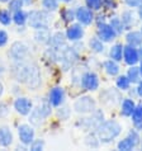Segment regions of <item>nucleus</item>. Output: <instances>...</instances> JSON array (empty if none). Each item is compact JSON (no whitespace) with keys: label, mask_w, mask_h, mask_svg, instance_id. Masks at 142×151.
Masks as SVG:
<instances>
[{"label":"nucleus","mask_w":142,"mask_h":151,"mask_svg":"<svg viewBox=\"0 0 142 151\" xmlns=\"http://www.w3.org/2000/svg\"><path fill=\"white\" fill-rule=\"evenodd\" d=\"M103 69H104V71H105V74L108 75V76H112V78L119 75V73H120L119 62L112 60V58H108V60H105L103 62Z\"/></svg>","instance_id":"nucleus-21"},{"label":"nucleus","mask_w":142,"mask_h":151,"mask_svg":"<svg viewBox=\"0 0 142 151\" xmlns=\"http://www.w3.org/2000/svg\"><path fill=\"white\" fill-rule=\"evenodd\" d=\"M23 1L22 0H9L8 1V9H9L11 13H14L16 10H20L23 8Z\"/></svg>","instance_id":"nucleus-36"},{"label":"nucleus","mask_w":142,"mask_h":151,"mask_svg":"<svg viewBox=\"0 0 142 151\" xmlns=\"http://www.w3.org/2000/svg\"><path fill=\"white\" fill-rule=\"evenodd\" d=\"M16 62H18V64H15L14 69H13L14 78H15L19 83H26L29 65H28V64H24L23 61H16Z\"/></svg>","instance_id":"nucleus-18"},{"label":"nucleus","mask_w":142,"mask_h":151,"mask_svg":"<svg viewBox=\"0 0 142 151\" xmlns=\"http://www.w3.org/2000/svg\"><path fill=\"white\" fill-rule=\"evenodd\" d=\"M104 121V114L102 111H98L95 109L93 113H90V117L87 118H84V124L86 128H91V129H97L100 123Z\"/></svg>","instance_id":"nucleus-17"},{"label":"nucleus","mask_w":142,"mask_h":151,"mask_svg":"<svg viewBox=\"0 0 142 151\" xmlns=\"http://www.w3.org/2000/svg\"><path fill=\"white\" fill-rule=\"evenodd\" d=\"M51 33H49L48 28H41V29H36V35H34V40L38 43H48L51 40Z\"/></svg>","instance_id":"nucleus-27"},{"label":"nucleus","mask_w":142,"mask_h":151,"mask_svg":"<svg viewBox=\"0 0 142 151\" xmlns=\"http://www.w3.org/2000/svg\"><path fill=\"white\" fill-rule=\"evenodd\" d=\"M123 1L128 8H132V9H137L142 4V0H123Z\"/></svg>","instance_id":"nucleus-40"},{"label":"nucleus","mask_w":142,"mask_h":151,"mask_svg":"<svg viewBox=\"0 0 142 151\" xmlns=\"http://www.w3.org/2000/svg\"><path fill=\"white\" fill-rule=\"evenodd\" d=\"M9 0H0V3H8Z\"/></svg>","instance_id":"nucleus-48"},{"label":"nucleus","mask_w":142,"mask_h":151,"mask_svg":"<svg viewBox=\"0 0 142 151\" xmlns=\"http://www.w3.org/2000/svg\"><path fill=\"white\" fill-rule=\"evenodd\" d=\"M99 76L97 73L94 71H85L84 74L81 75L80 79V85L84 90L86 91H95L99 89Z\"/></svg>","instance_id":"nucleus-8"},{"label":"nucleus","mask_w":142,"mask_h":151,"mask_svg":"<svg viewBox=\"0 0 142 151\" xmlns=\"http://www.w3.org/2000/svg\"><path fill=\"white\" fill-rule=\"evenodd\" d=\"M29 53V50H28V46L24 43V42H14L10 47V51H9V56L13 58L14 61H23L24 58L28 56Z\"/></svg>","instance_id":"nucleus-11"},{"label":"nucleus","mask_w":142,"mask_h":151,"mask_svg":"<svg viewBox=\"0 0 142 151\" xmlns=\"http://www.w3.org/2000/svg\"><path fill=\"white\" fill-rule=\"evenodd\" d=\"M137 15H138L140 20H142V4H141L138 8H137Z\"/></svg>","instance_id":"nucleus-42"},{"label":"nucleus","mask_w":142,"mask_h":151,"mask_svg":"<svg viewBox=\"0 0 142 151\" xmlns=\"http://www.w3.org/2000/svg\"><path fill=\"white\" fill-rule=\"evenodd\" d=\"M112 26V28L114 29V31L118 33V36L119 35H122V33H124V27H123V23H122V20H120V17L118 15H113V17H110L109 18V22H108Z\"/></svg>","instance_id":"nucleus-30"},{"label":"nucleus","mask_w":142,"mask_h":151,"mask_svg":"<svg viewBox=\"0 0 142 151\" xmlns=\"http://www.w3.org/2000/svg\"><path fill=\"white\" fill-rule=\"evenodd\" d=\"M85 5L93 12H99L103 8V0H85Z\"/></svg>","instance_id":"nucleus-35"},{"label":"nucleus","mask_w":142,"mask_h":151,"mask_svg":"<svg viewBox=\"0 0 142 151\" xmlns=\"http://www.w3.org/2000/svg\"><path fill=\"white\" fill-rule=\"evenodd\" d=\"M58 5H60V1H58V0H42L43 9L49 12V13L56 12L58 9Z\"/></svg>","instance_id":"nucleus-33"},{"label":"nucleus","mask_w":142,"mask_h":151,"mask_svg":"<svg viewBox=\"0 0 142 151\" xmlns=\"http://www.w3.org/2000/svg\"><path fill=\"white\" fill-rule=\"evenodd\" d=\"M122 124L115 119L103 121L99 127L95 129V133L99 138L100 144H110L122 133Z\"/></svg>","instance_id":"nucleus-1"},{"label":"nucleus","mask_w":142,"mask_h":151,"mask_svg":"<svg viewBox=\"0 0 142 151\" xmlns=\"http://www.w3.org/2000/svg\"><path fill=\"white\" fill-rule=\"evenodd\" d=\"M115 86H117V89L120 91H127L129 88L132 86V84L129 81V79L127 78V75H117Z\"/></svg>","instance_id":"nucleus-28"},{"label":"nucleus","mask_w":142,"mask_h":151,"mask_svg":"<svg viewBox=\"0 0 142 151\" xmlns=\"http://www.w3.org/2000/svg\"><path fill=\"white\" fill-rule=\"evenodd\" d=\"M123 47H124V45L119 43V42L112 45V47L109 48V58H112L114 61H118V62L122 61L123 60Z\"/></svg>","instance_id":"nucleus-24"},{"label":"nucleus","mask_w":142,"mask_h":151,"mask_svg":"<svg viewBox=\"0 0 142 151\" xmlns=\"http://www.w3.org/2000/svg\"><path fill=\"white\" fill-rule=\"evenodd\" d=\"M138 19L140 18H138V15H137V12H135L132 8L123 10L122 14H120V20H122L123 27L126 31H129V29H132L135 27L137 22H138Z\"/></svg>","instance_id":"nucleus-13"},{"label":"nucleus","mask_w":142,"mask_h":151,"mask_svg":"<svg viewBox=\"0 0 142 151\" xmlns=\"http://www.w3.org/2000/svg\"><path fill=\"white\" fill-rule=\"evenodd\" d=\"M65 90L64 88L61 86H53L51 90H49L48 94V102L52 107H61L65 102Z\"/></svg>","instance_id":"nucleus-15"},{"label":"nucleus","mask_w":142,"mask_h":151,"mask_svg":"<svg viewBox=\"0 0 142 151\" xmlns=\"http://www.w3.org/2000/svg\"><path fill=\"white\" fill-rule=\"evenodd\" d=\"M126 75H127V78L129 79L131 84H137V83H138L141 79H142L138 65H132V66H129Z\"/></svg>","instance_id":"nucleus-26"},{"label":"nucleus","mask_w":142,"mask_h":151,"mask_svg":"<svg viewBox=\"0 0 142 151\" xmlns=\"http://www.w3.org/2000/svg\"><path fill=\"white\" fill-rule=\"evenodd\" d=\"M140 146H141V150H142V140H141V142H140Z\"/></svg>","instance_id":"nucleus-50"},{"label":"nucleus","mask_w":142,"mask_h":151,"mask_svg":"<svg viewBox=\"0 0 142 151\" xmlns=\"http://www.w3.org/2000/svg\"><path fill=\"white\" fill-rule=\"evenodd\" d=\"M61 18L65 23H72L75 20V9L72 8H65L64 10L61 12Z\"/></svg>","instance_id":"nucleus-32"},{"label":"nucleus","mask_w":142,"mask_h":151,"mask_svg":"<svg viewBox=\"0 0 142 151\" xmlns=\"http://www.w3.org/2000/svg\"><path fill=\"white\" fill-rule=\"evenodd\" d=\"M85 144L86 146H89L91 149H98L100 145V141L97 136V133H91V135H87L85 138Z\"/></svg>","instance_id":"nucleus-34"},{"label":"nucleus","mask_w":142,"mask_h":151,"mask_svg":"<svg viewBox=\"0 0 142 151\" xmlns=\"http://www.w3.org/2000/svg\"><path fill=\"white\" fill-rule=\"evenodd\" d=\"M97 36L104 43H112L118 37V33L112 28L108 22H102L97 24Z\"/></svg>","instance_id":"nucleus-7"},{"label":"nucleus","mask_w":142,"mask_h":151,"mask_svg":"<svg viewBox=\"0 0 142 151\" xmlns=\"http://www.w3.org/2000/svg\"><path fill=\"white\" fill-rule=\"evenodd\" d=\"M141 22H142V20H141ZM140 32L142 33V23H141V27H140Z\"/></svg>","instance_id":"nucleus-49"},{"label":"nucleus","mask_w":142,"mask_h":151,"mask_svg":"<svg viewBox=\"0 0 142 151\" xmlns=\"http://www.w3.org/2000/svg\"><path fill=\"white\" fill-rule=\"evenodd\" d=\"M52 17L51 13L47 10H37L33 9L28 13V24L31 28L41 29V28H48L51 24Z\"/></svg>","instance_id":"nucleus-2"},{"label":"nucleus","mask_w":142,"mask_h":151,"mask_svg":"<svg viewBox=\"0 0 142 151\" xmlns=\"http://www.w3.org/2000/svg\"><path fill=\"white\" fill-rule=\"evenodd\" d=\"M137 50H138V55H140V61L142 60V45L140 46V47H137Z\"/></svg>","instance_id":"nucleus-43"},{"label":"nucleus","mask_w":142,"mask_h":151,"mask_svg":"<svg viewBox=\"0 0 142 151\" xmlns=\"http://www.w3.org/2000/svg\"><path fill=\"white\" fill-rule=\"evenodd\" d=\"M29 147H31V150L33 151H41L44 149V141L43 140H33V142L31 145H29Z\"/></svg>","instance_id":"nucleus-37"},{"label":"nucleus","mask_w":142,"mask_h":151,"mask_svg":"<svg viewBox=\"0 0 142 151\" xmlns=\"http://www.w3.org/2000/svg\"><path fill=\"white\" fill-rule=\"evenodd\" d=\"M8 41H9V36H8V33L4 31V29H0V47L6 46Z\"/></svg>","instance_id":"nucleus-39"},{"label":"nucleus","mask_w":142,"mask_h":151,"mask_svg":"<svg viewBox=\"0 0 142 151\" xmlns=\"http://www.w3.org/2000/svg\"><path fill=\"white\" fill-rule=\"evenodd\" d=\"M89 48L93 51L94 53H103L104 50H105V46H104V42L99 38L98 36L91 37L89 40Z\"/></svg>","instance_id":"nucleus-25"},{"label":"nucleus","mask_w":142,"mask_h":151,"mask_svg":"<svg viewBox=\"0 0 142 151\" xmlns=\"http://www.w3.org/2000/svg\"><path fill=\"white\" fill-rule=\"evenodd\" d=\"M18 136H19V141L24 146H29L33 142V140H34L36 132L31 124L23 123L18 127Z\"/></svg>","instance_id":"nucleus-12"},{"label":"nucleus","mask_w":142,"mask_h":151,"mask_svg":"<svg viewBox=\"0 0 142 151\" xmlns=\"http://www.w3.org/2000/svg\"><path fill=\"white\" fill-rule=\"evenodd\" d=\"M131 121L133 123V128H136L137 131L142 132V102L136 103L135 111L131 114Z\"/></svg>","instance_id":"nucleus-20"},{"label":"nucleus","mask_w":142,"mask_h":151,"mask_svg":"<svg viewBox=\"0 0 142 151\" xmlns=\"http://www.w3.org/2000/svg\"><path fill=\"white\" fill-rule=\"evenodd\" d=\"M75 20L80 23L84 27H89L94 23L95 20V14L94 12L89 9L86 5H79L75 9Z\"/></svg>","instance_id":"nucleus-6"},{"label":"nucleus","mask_w":142,"mask_h":151,"mask_svg":"<svg viewBox=\"0 0 142 151\" xmlns=\"http://www.w3.org/2000/svg\"><path fill=\"white\" fill-rule=\"evenodd\" d=\"M136 93L138 98H142V79L136 84Z\"/></svg>","instance_id":"nucleus-41"},{"label":"nucleus","mask_w":142,"mask_h":151,"mask_svg":"<svg viewBox=\"0 0 142 151\" xmlns=\"http://www.w3.org/2000/svg\"><path fill=\"white\" fill-rule=\"evenodd\" d=\"M24 5H31V4L33 3V0H22Z\"/></svg>","instance_id":"nucleus-44"},{"label":"nucleus","mask_w":142,"mask_h":151,"mask_svg":"<svg viewBox=\"0 0 142 151\" xmlns=\"http://www.w3.org/2000/svg\"><path fill=\"white\" fill-rule=\"evenodd\" d=\"M13 22L16 24V26H24L27 22H28V13L26 10L20 9V10H16L13 13Z\"/></svg>","instance_id":"nucleus-29"},{"label":"nucleus","mask_w":142,"mask_h":151,"mask_svg":"<svg viewBox=\"0 0 142 151\" xmlns=\"http://www.w3.org/2000/svg\"><path fill=\"white\" fill-rule=\"evenodd\" d=\"M33 108L32 100L26 96H19L14 100V109L19 113L20 116H28Z\"/></svg>","instance_id":"nucleus-16"},{"label":"nucleus","mask_w":142,"mask_h":151,"mask_svg":"<svg viewBox=\"0 0 142 151\" xmlns=\"http://www.w3.org/2000/svg\"><path fill=\"white\" fill-rule=\"evenodd\" d=\"M26 84L31 90H36L37 88L41 85V73L39 69L36 64H31L28 69V74H27V79H26Z\"/></svg>","instance_id":"nucleus-9"},{"label":"nucleus","mask_w":142,"mask_h":151,"mask_svg":"<svg viewBox=\"0 0 142 151\" xmlns=\"http://www.w3.org/2000/svg\"><path fill=\"white\" fill-rule=\"evenodd\" d=\"M123 61H124V64L128 66L138 65L140 55H138L137 47H133V46H129V45L124 46L123 47Z\"/></svg>","instance_id":"nucleus-14"},{"label":"nucleus","mask_w":142,"mask_h":151,"mask_svg":"<svg viewBox=\"0 0 142 151\" xmlns=\"http://www.w3.org/2000/svg\"><path fill=\"white\" fill-rule=\"evenodd\" d=\"M58 1H62V3H72L74 0H58Z\"/></svg>","instance_id":"nucleus-47"},{"label":"nucleus","mask_w":142,"mask_h":151,"mask_svg":"<svg viewBox=\"0 0 142 151\" xmlns=\"http://www.w3.org/2000/svg\"><path fill=\"white\" fill-rule=\"evenodd\" d=\"M13 22V14L9 9H0V24L3 26H10Z\"/></svg>","instance_id":"nucleus-31"},{"label":"nucleus","mask_w":142,"mask_h":151,"mask_svg":"<svg viewBox=\"0 0 142 151\" xmlns=\"http://www.w3.org/2000/svg\"><path fill=\"white\" fill-rule=\"evenodd\" d=\"M13 144V133L8 126H0V146L9 147Z\"/></svg>","instance_id":"nucleus-23"},{"label":"nucleus","mask_w":142,"mask_h":151,"mask_svg":"<svg viewBox=\"0 0 142 151\" xmlns=\"http://www.w3.org/2000/svg\"><path fill=\"white\" fill-rule=\"evenodd\" d=\"M97 109V102L90 95H81L74 102V111L79 114H90Z\"/></svg>","instance_id":"nucleus-4"},{"label":"nucleus","mask_w":142,"mask_h":151,"mask_svg":"<svg viewBox=\"0 0 142 151\" xmlns=\"http://www.w3.org/2000/svg\"><path fill=\"white\" fill-rule=\"evenodd\" d=\"M3 93H4V86H3V83L0 81V96L3 95Z\"/></svg>","instance_id":"nucleus-45"},{"label":"nucleus","mask_w":142,"mask_h":151,"mask_svg":"<svg viewBox=\"0 0 142 151\" xmlns=\"http://www.w3.org/2000/svg\"><path fill=\"white\" fill-rule=\"evenodd\" d=\"M135 107H136V102L133 100V98H124L120 102V111H119L120 116L129 118L133 111H135Z\"/></svg>","instance_id":"nucleus-22"},{"label":"nucleus","mask_w":142,"mask_h":151,"mask_svg":"<svg viewBox=\"0 0 142 151\" xmlns=\"http://www.w3.org/2000/svg\"><path fill=\"white\" fill-rule=\"evenodd\" d=\"M51 104L49 102H42L37 106L34 109L32 108L31 113H29V122H31L33 126H39L41 123L43 122L46 118H48L52 113V109H51Z\"/></svg>","instance_id":"nucleus-3"},{"label":"nucleus","mask_w":142,"mask_h":151,"mask_svg":"<svg viewBox=\"0 0 142 151\" xmlns=\"http://www.w3.org/2000/svg\"><path fill=\"white\" fill-rule=\"evenodd\" d=\"M66 40L70 42H79L82 40V37L85 35V29L84 26H81L80 23H70V26L67 27L65 32Z\"/></svg>","instance_id":"nucleus-10"},{"label":"nucleus","mask_w":142,"mask_h":151,"mask_svg":"<svg viewBox=\"0 0 142 151\" xmlns=\"http://www.w3.org/2000/svg\"><path fill=\"white\" fill-rule=\"evenodd\" d=\"M141 142V135L140 131H137L136 128L129 129V132L127 133V136L118 141L117 144V149L120 151H132L133 149H136Z\"/></svg>","instance_id":"nucleus-5"},{"label":"nucleus","mask_w":142,"mask_h":151,"mask_svg":"<svg viewBox=\"0 0 142 151\" xmlns=\"http://www.w3.org/2000/svg\"><path fill=\"white\" fill-rule=\"evenodd\" d=\"M138 68H140V71H141V76H142V60L138 62Z\"/></svg>","instance_id":"nucleus-46"},{"label":"nucleus","mask_w":142,"mask_h":151,"mask_svg":"<svg viewBox=\"0 0 142 151\" xmlns=\"http://www.w3.org/2000/svg\"><path fill=\"white\" fill-rule=\"evenodd\" d=\"M103 8L107 10H114L117 8L115 0H103Z\"/></svg>","instance_id":"nucleus-38"},{"label":"nucleus","mask_w":142,"mask_h":151,"mask_svg":"<svg viewBox=\"0 0 142 151\" xmlns=\"http://www.w3.org/2000/svg\"><path fill=\"white\" fill-rule=\"evenodd\" d=\"M124 40H126L127 45L133 46V47H140L142 45V33L136 29H129L124 36Z\"/></svg>","instance_id":"nucleus-19"}]
</instances>
